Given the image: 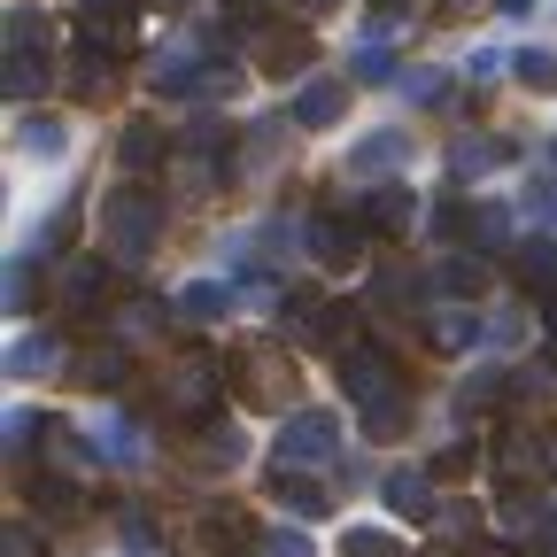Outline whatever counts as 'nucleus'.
I'll return each mask as SVG.
<instances>
[{
	"label": "nucleus",
	"mask_w": 557,
	"mask_h": 557,
	"mask_svg": "<svg viewBox=\"0 0 557 557\" xmlns=\"http://www.w3.org/2000/svg\"><path fill=\"white\" fill-rule=\"evenodd\" d=\"M341 387L364 403V426H372V442L410 426V395H403V372L380 357V348H341Z\"/></svg>",
	"instance_id": "1"
},
{
	"label": "nucleus",
	"mask_w": 557,
	"mask_h": 557,
	"mask_svg": "<svg viewBox=\"0 0 557 557\" xmlns=\"http://www.w3.org/2000/svg\"><path fill=\"white\" fill-rule=\"evenodd\" d=\"M101 240H109L116 263H139V256L163 240V201H156L148 186H116V194L101 201Z\"/></svg>",
	"instance_id": "2"
},
{
	"label": "nucleus",
	"mask_w": 557,
	"mask_h": 557,
	"mask_svg": "<svg viewBox=\"0 0 557 557\" xmlns=\"http://www.w3.org/2000/svg\"><path fill=\"white\" fill-rule=\"evenodd\" d=\"M54 86V62H47V16L16 9L9 16V101H39Z\"/></svg>",
	"instance_id": "3"
},
{
	"label": "nucleus",
	"mask_w": 557,
	"mask_h": 557,
	"mask_svg": "<svg viewBox=\"0 0 557 557\" xmlns=\"http://www.w3.org/2000/svg\"><path fill=\"white\" fill-rule=\"evenodd\" d=\"M218 387H225V364L209 357V348H194V357H178L171 380H163V410L186 418V426H201V418L218 410Z\"/></svg>",
	"instance_id": "4"
},
{
	"label": "nucleus",
	"mask_w": 557,
	"mask_h": 557,
	"mask_svg": "<svg viewBox=\"0 0 557 557\" xmlns=\"http://www.w3.org/2000/svg\"><path fill=\"white\" fill-rule=\"evenodd\" d=\"M233 387H240L248 403L278 410V403H295L302 372H295V357H287V348H240V357H233Z\"/></svg>",
	"instance_id": "5"
},
{
	"label": "nucleus",
	"mask_w": 557,
	"mask_h": 557,
	"mask_svg": "<svg viewBox=\"0 0 557 557\" xmlns=\"http://www.w3.org/2000/svg\"><path fill=\"white\" fill-rule=\"evenodd\" d=\"M78 47H94V54H132V39H139V0H78Z\"/></svg>",
	"instance_id": "6"
},
{
	"label": "nucleus",
	"mask_w": 557,
	"mask_h": 557,
	"mask_svg": "<svg viewBox=\"0 0 557 557\" xmlns=\"http://www.w3.org/2000/svg\"><path fill=\"white\" fill-rule=\"evenodd\" d=\"M333 449H341V426H333V418H325V410H295L287 426H278L271 465H278V472H302V465H325Z\"/></svg>",
	"instance_id": "7"
},
{
	"label": "nucleus",
	"mask_w": 557,
	"mask_h": 557,
	"mask_svg": "<svg viewBox=\"0 0 557 557\" xmlns=\"http://www.w3.org/2000/svg\"><path fill=\"white\" fill-rule=\"evenodd\" d=\"M248 62L263 70V78H302L310 70V32L302 24H271V32L248 39Z\"/></svg>",
	"instance_id": "8"
},
{
	"label": "nucleus",
	"mask_w": 557,
	"mask_h": 557,
	"mask_svg": "<svg viewBox=\"0 0 557 557\" xmlns=\"http://www.w3.org/2000/svg\"><path fill=\"white\" fill-rule=\"evenodd\" d=\"M194 542H201L209 557H240V549L256 542V519H248V511H233V504H209V511L194 519Z\"/></svg>",
	"instance_id": "9"
},
{
	"label": "nucleus",
	"mask_w": 557,
	"mask_h": 557,
	"mask_svg": "<svg viewBox=\"0 0 557 557\" xmlns=\"http://www.w3.org/2000/svg\"><path fill=\"white\" fill-rule=\"evenodd\" d=\"M310 256H318L325 271H357V263H364V240H357V225H348V218H318V225H310Z\"/></svg>",
	"instance_id": "10"
},
{
	"label": "nucleus",
	"mask_w": 557,
	"mask_h": 557,
	"mask_svg": "<svg viewBox=\"0 0 557 557\" xmlns=\"http://www.w3.org/2000/svg\"><path fill=\"white\" fill-rule=\"evenodd\" d=\"M403 163H410V139H403V132H372L364 148L348 156V171H357V178H387V186H395Z\"/></svg>",
	"instance_id": "11"
},
{
	"label": "nucleus",
	"mask_w": 557,
	"mask_h": 557,
	"mask_svg": "<svg viewBox=\"0 0 557 557\" xmlns=\"http://www.w3.org/2000/svg\"><path fill=\"white\" fill-rule=\"evenodd\" d=\"M233 302H240V295H233V287H218V278H186V287H178V302H171V310H178L186 325H209V318H225Z\"/></svg>",
	"instance_id": "12"
},
{
	"label": "nucleus",
	"mask_w": 557,
	"mask_h": 557,
	"mask_svg": "<svg viewBox=\"0 0 557 557\" xmlns=\"http://www.w3.org/2000/svg\"><path fill=\"white\" fill-rule=\"evenodd\" d=\"M295 124H302V132H333V124H341V78H310V86L295 94Z\"/></svg>",
	"instance_id": "13"
},
{
	"label": "nucleus",
	"mask_w": 557,
	"mask_h": 557,
	"mask_svg": "<svg viewBox=\"0 0 557 557\" xmlns=\"http://www.w3.org/2000/svg\"><path fill=\"white\" fill-rule=\"evenodd\" d=\"M511 263H519V278H527V287H557V233L519 240V248H511Z\"/></svg>",
	"instance_id": "14"
},
{
	"label": "nucleus",
	"mask_w": 557,
	"mask_h": 557,
	"mask_svg": "<svg viewBox=\"0 0 557 557\" xmlns=\"http://www.w3.org/2000/svg\"><path fill=\"white\" fill-rule=\"evenodd\" d=\"M504 156H511L504 139H487V132H465L457 148H449V171H457V178H480V171H496Z\"/></svg>",
	"instance_id": "15"
},
{
	"label": "nucleus",
	"mask_w": 557,
	"mask_h": 557,
	"mask_svg": "<svg viewBox=\"0 0 557 557\" xmlns=\"http://www.w3.org/2000/svg\"><path fill=\"white\" fill-rule=\"evenodd\" d=\"M101 263H62V278H54V295L70 302V310H101Z\"/></svg>",
	"instance_id": "16"
},
{
	"label": "nucleus",
	"mask_w": 557,
	"mask_h": 557,
	"mask_svg": "<svg viewBox=\"0 0 557 557\" xmlns=\"http://www.w3.org/2000/svg\"><path fill=\"white\" fill-rule=\"evenodd\" d=\"M116 163H124L132 178H148V171L163 163V124H132V132H124V148H116Z\"/></svg>",
	"instance_id": "17"
},
{
	"label": "nucleus",
	"mask_w": 557,
	"mask_h": 557,
	"mask_svg": "<svg viewBox=\"0 0 557 557\" xmlns=\"http://www.w3.org/2000/svg\"><path fill=\"white\" fill-rule=\"evenodd\" d=\"M364 218H372V225H380L387 240H403V233H410V218H418V201H410L403 186H380V194H372V209H364Z\"/></svg>",
	"instance_id": "18"
},
{
	"label": "nucleus",
	"mask_w": 557,
	"mask_h": 557,
	"mask_svg": "<svg viewBox=\"0 0 557 557\" xmlns=\"http://www.w3.org/2000/svg\"><path fill=\"white\" fill-rule=\"evenodd\" d=\"M348 78H357V86H387L395 78V39H364L357 54H348Z\"/></svg>",
	"instance_id": "19"
},
{
	"label": "nucleus",
	"mask_w": 557,
	"mask_h": 557,
	"mask_svg": "<svg viewBox=\"0 0 557 557\" xmlns=\"http://www.w3.org/2000/svg\"><path fill=\"white\" fill-rule=\"evenodd\" d=\"M387 504L403 519H434V496H426V472H387Z\"/></svg>",
	"instance_id": "20"
},
{
	"label": "nucleus",
	"mask_w": 557,
	"mask_h": 557,
	"mask_svg": "<svg viewBox=\"0 0 557 557\" xmlns=\"http://www.w3.org/2000/svg\"><path fill=\"white\" fill-rule=\"evenodd\" d=\"M9 372H16V380H47V372H54V341H47V333H24V341L9 348Z\"/></svg>",
	"instance_id": "21"
},
{
	"label": "nucleus",
	"mask_w": 557,
	"mask_h": 557,
	"mask_svg": "<svg viewBox=\"0 0 557 557\" xmlns=\"http://www.w3.org/2000/svg\"><path fill=\"white\" fill-rule=\"evenodd\" d=\"M465 240H472V248H504V240H511V209H496V201H487V209H465Z\"/></svg>",
	"instance_id": "22"
},
{
	"label": "nucleus",
	"mask_w": 557,
	"mask_h": 557,
	"mask_svg": "<svg viewBox=\"0 0 557 557\" xmlns=\"http://www.w3.org/2000/svg\"><path fill=\"white\" fill-rule=\"evenodd\" d=\"M511 70H519V86L557 94V47H519V54H511Z\"/></svg>",
	"instance_id": "23"
},
{
	"label": "nucleus",
	"mask_w": 557,
	"mask_h": 557,
	"mask_svg": "<svg viewBox=\"0 0 557 557\" xmlns=\"http://www.w3.org/2000/svg\"><path fill=\"white\" fill-rule=\"evenodd\" d=\"M480 278H487V271H480L472 256H442V263H434V287H442V295H480Z\"/></svg>",
	"instance_id": "24"
},
{
	"label": "nucleus",
	"mask_w": 557,
	"mask_h": 557,
	"mask_svg": "<svg viewBox=\"0 0 557 557\" xmlns=\"http://www.w3.org/2000/svg\"><path fill=\"white\" fill-rule=\"evenodd\" d=\"M287 511H302V519H325V487H310V480H295V472H278V487H271Z\"/></svg>",
	"instance_id": "25"
},
{
	"label": "nucleus",
	"mask_w": 557,
	"mask_h": 557,
	"mask_svg": "<svg viewBox=\"0 0 557 557\" xmlns=\"http://www.w3.org/2000/svg\"><path fill=\"white\" fill-rule=\"evenodd\" d=\"M341 557H403V542L380 534V527H348V534H341Z\"/></svg>",
	"instance_id": "26"
},
{
	"label": "nucleus",
	"mask_w": 557,
	"mask_h": 557,
	"mask_svg": "<svg viewBox=\"0 0 557 557\" xmlns=\"http://www.w3.org/2000/svg\"><path fill=\"white\" fill-rule=\"evenodd\" d=\"M70 94H86V101H94V94H109V54H94V47H86V54H78V70H70Z\"/></svg>",
	"instance_id": "27"
},
{
	"label": "nucleus",
	"mask_w": 557,
	"mask_h": 557,
	"mask_svg": "<svg viewBox=\"0 0 557 557\" xmlns=\"http://www.w3.org/2000/svg\"><path fill=\"white\" fill-rule=\"evenodd\" d=\"M124 380V357H116V348H94V357L78 364V387H116Z\"/></svg>",
	"instance_id": "28"
},
{
	"label": "nucleus",
	"mask_w": 557,
	"mask_h": 557,
	"mask_svg": "<svg viewBox=\"0 0 557 557\" xmlns=\"http://www.w3.org/2000/svg\"><path fill=\"white\" fill-rule=\"evenodd\" d=\"M449 94V70H403V101H442Z\"/></svg>",
	"instance_id": "29"
},
{
	"label": "nucleus",
	"mask_w": 557,
	"mask_h": 557,
	"mask_svg": "<svg viewBox=\"0 0 557 557\" xmlns=\"http://www.w3.org/2000/svg\"><path fill=\"white\" fill-rule=\"evenodd\" d=\"M0 302L9 310H32L39 295H32V263H9V278H0Z\"/></svg>",
	"instance_id": "30"
},
{
	"label": "nucleus",
	"mask_w": 557,
	"mask_h": 557,
	"mask_svg": "<svg viewBox=\"0 0 557 557\" xmlns=\"http://www.w3.org/2000/svg\"><path fill=\"white\" fill-rule=\"evenodd\" d=\"M418 9V0H372V39H395V24Z\"/></svg>",
	"instance_id": "31"
},
{
	"label": "nucleus",
	"mask_w": 557,
	"mask_h": 557,
	"mask_svg": "<svg viewBox=\"0 0 557 557\" xmlns=\"http://www.w3.org/2000/svg\"><path fill=\"white\" fill-rule=\"evenodd\" d=\"M380 302H395V310L418 302V278H410V271H380Z\"/></svg>",
	"instance_id": "32"
},
{
	"label": "nucleus",
	"mask_w": 557,
	"mask_h": 557,
	"mask_svg": "<svg viewBox=\"0 0 557 557\" xmlns=\"http://www.w3.org/2000/svg\"><path fill=\"white\" fill-rule=\"evenodd\" d=\"M527 209H534L542 225H557V178H534V186H527Z\"/></svg>",
	"instance_id": "33"
},
{
	"label": "nucleus",
	"mask_w": 557,
	"mask_h": 557,
	"mask_svg": "<svg viewBox=\"0 0 557 557\" xmlns=\"http://www.w3.org/2000/svg\"><path fill=\"white\" fill-rule=\"evenodd\" d=\"M24 148L32 156H62V124H24Z\"/></svg>",
	"instance_id": "34"
},
{
	"label": "nucleus",
	"mask_w": 557,
	"mask_h": 557,
	"mask_svg": "<svg viewBox=\"0 0 557 557\" xmlns=\"http://www.w3.org/2000/svg\"><path fill=\"white\" fill-rule=\"evenodd\" d=\"M101 449L124 465V457H139V434H132V426H109V434H101Z\"/></svg>",
	"instance_id": "35"
},
{
	"label": "nucleus",
	"mask_w": 557,
	"mask_h": 557,
	"mask_svg": "<svg viewBox=\"0 0 557 557\" xmlns=\"http://www.w3.org/2000/svg\"><path fill=\"white\" fill-rule=\"evenodd\" d=\"M434 519H442V527H449V534H472V527H480V511H472V504H442V511H434Z\"/></svg>",
	"instance_id": "36"
},
{
	"label": "nucleus",
	"mask_w": 557,
	"mask_h": 557,
	"mask_svg": "<svg viewBox=\"0 0 557 557\" xmlns=\"http://www.w3.org/2000/svg\"><path fill=\"white\" fill-rule=\"evenodd\" d=\"M263 557H310L302 534H263Z\"/></svg>",
	"instance_id": "37"
},
{
	"label": "nucleus",
	"mask_w": 557,
	"mask_h": 557,
	"mask_svg": "<svg viewBox=\"0 0 557 557\" xmlns=\"http://www.w3.org/2000/svg\"><path fill=\"white\" fill-rule=\"evenodd\" d=\"M534 542H542V549H549V557H557V504H549V511H542V534H534Z\"/></svg>",
	"instance_id": "38"
},
{
	"label": "nucleus",
	"mask_w": 557,
	"mask_h": 557,
	"mask_svg": "<svg viewBox=\"0 0 557 557\" xmlns=\"http://www.w3.org/2000/svg\"><path fill=\"white\" fill-rule=\"evenodd\" d=\"M9 557H39V542L32 534H9Z\"/></svg>",
	"instance_id": "39"
},
{
	"label": "nucleus",
	"mask_w": 557,
	"mask_h": 557,
	"mask_svg": "<svg viewBox=\"0 0 557 557\" xmlns=\"http://www.w3.org/2000/svg\"><path fill=\"white\" fill-rule=\"evenodd\" d=\"M295 9H302V16H333V9H341V0H295Z\"/></svg>",
	"instance_id": "40"
},
{
	"label": "nucleus",
	"mask_w": 557,
	"mask_h": 557,
	"mask_svg": "<svg viewBox=\"0 0 557 557\" xmlns=\"http://www.w3.org/2000/svg\"><path fill=\"white\" fill-rule=\"evenodd\" d=\"M442 9H449V16H465V9H480V0H442Z\"/></svg>",
	"instance_id": "41"
},
{
	"label": "nucleus",
	"mask_w": 557,
	"mask_h": 557,
	"mask_svg": "<svg viewBox=\"0 0 557 557\" xmlns=\"http://www.w3.org/2000/svg\"><path fill=\"white\" fill-rule=\"evenodd\" d=\"M504 9H511V16H527V9H534V0H504Z\"/></svg>",
	"instance_id": "42"
},
{
	"label": "nucleus",
	"mask_w": 557,
	"mask_h": 557,
	"mask_svg": "<svg viewBox=\"0 0 557 557\" xmlns=\"http://www.w3.org/2000/svg\"><path fill=\"white\" fill-rule=\"evenodd\" d=\"M549 348H557V302H549Z\"/></svg>",
	"instance_id": "43"
},
{
	"label": "nucleus",
	"mask_w": 557,
	"mask_h": 557,
	"mask_svg": "<svg viewBox=\"0 0 557 557\" xmlns=\"http://www.w3.org/2000/svg\"><path fill=\"white\" fill-rule=\"evenodd\" d=\"M156 9H178V0H156Z\"/></svg>",
	"instance_id": "44"
}]
</instances>
